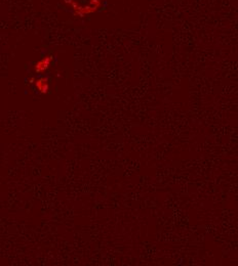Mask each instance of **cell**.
I'll list each match as a JSON object with an SVG mask.
<instances>
[{
	"mask_svg": "<svg viewBox=\"0 0 238 266\" xmlns=\"http://www.w3.org/2000/svg\"><path fill=\"white\" fill-rule=\"evenodd\" d=\"M64 2L67 5L70 6V7H72V9H73V11H74V14L76 15V17H79V18H83L84 15L92 14V12L98 10V8L95 7V6H92V5H80L79 3L74 1V0H64Z\"/></svg>",
	"mask_w": 238,
	"mask_h": 266,
	"instance_id": "6da1fadb",
	"label": "cell"
},
{
	"mask_svg": "<svg viewBox=\"0 0 238 266\" xmlns=\"http://www.w3.org/2000/svg\"><path fill=\"white\" fill-rule=\"evenodd\" d=\"M51 61H52V58L51 55H48V56H45L44 58L40 59L39 62H37L35 65L36 73H44L49 68V66L51 64Z\"/></svg>",
	"mask_w": 238,
	"mask_h": 266,
	"instance_id": "7a4b0ae2",
	"label": "cell"
},
{
	"mask_svg": "<svg viewBox=\"0 0 238 266\" xmlns=\"http://www.w3.org/2000/svg\"><path fill=\"white\" fill-rule=\"evenodd\" d=\"M35 86L36 88L38 89V91L40 93H43V94H45V93L48 92L49 90V85H48V80L47 78H40V79H37L35 80Z\"/></svg>",
	"mask_w": 238,
	"mask_h": 266,
	"instance_id": "3957f363",
	"label": "cell"
},
{
	"mask_svg": "<svg viewBox=\"0 0 238 266\" xmlns=\"http://www.w3.org/2000/svg\"><path fill=\"white\" fill-rule=\"evenodd\" d=\"M89 3H90V5L95 6V7H96L98 9H99V7H100V6L102 5V2H101V0H89Z\"/></svg>",
	"mask_w": 238,
	"mask_h": 266,
	"instance_id": "277c9868",
	"label": "cell"
}]
</instances>
